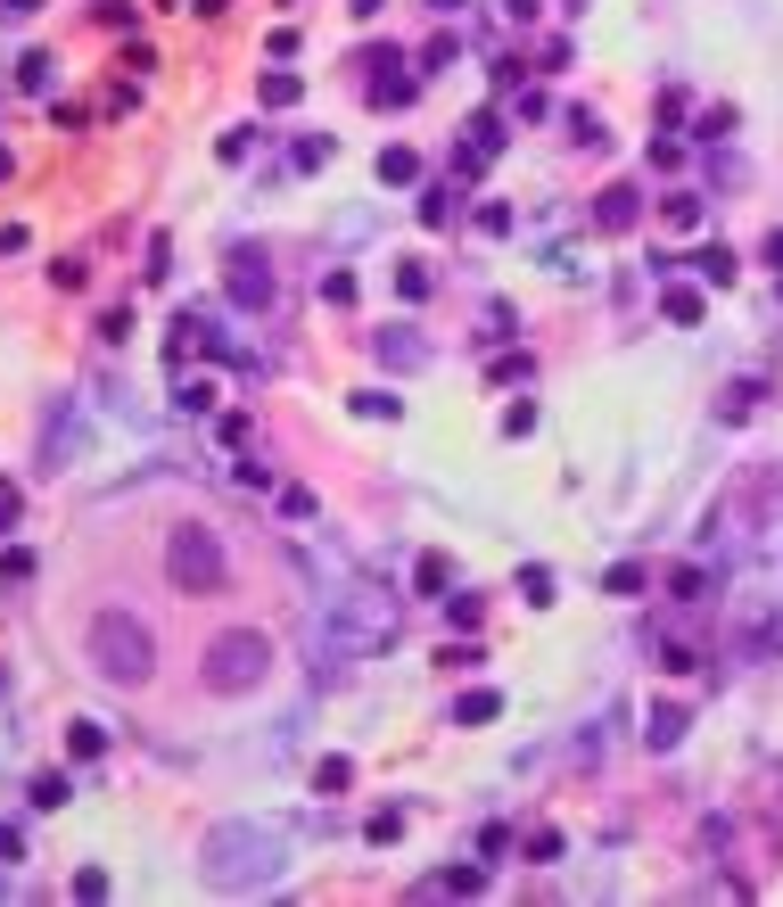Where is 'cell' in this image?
Masks as SVG:
<instances>
[{
	"mask_svg": "<svg viewBox=\"0 0 783 907\" xmlns=\"http://www.w3.org/2000/svg\"><path fill=\"white\" fill-rule=\"evenodd\" d=\"M446 578H454V561H446V553H421V569H413V586H421V594H446Z\"/></svg>",
	"mask_w": 783,
	"mask_h": 907,
	"instance_id": "30bf717a",
	"label": "cell"
},
{
	"mask_svg": "<svg viewBox=\"0 0 783 907\" xmlns=\"http://www.w3.org/2000/svg\"><path fill=\"white\" fill-rule=\"evenodd\" d=\"M264 668H272V644L256 627H231V635H215V652H207V685L215 693H248V685H264Z\"/></svg>",
	"mask_w": 783,
	"mask_h": 907,
	"instance_id": "3957f363",
	"label": "cell"
},
{
	"mask_svg": "<svg viewBox=\"0 0 783 907\" xmlns=\"http://www.w3.org/2000/svg\"><path fill=\"white\" fill-rule=\"evenodd\" d=\"M297 91H305L297 75H264V83H256V99H264V108H289V99H297Z\"/></svg>",
	"mask_w": 783,
	"mask_h": 907,
	"instance_id": "9a60e30c",
	"label": "cell"
},
{
	"mask_svg": "<svg viewBox=\"0 0 783 907\" xmlns=\"http://www.w3.org/2000/svg\"><path fill=\"white\" fill-rule=\"evenodd\" d=\"M99 339L124 347V339H132V306H108V314H99Z\"/></svg>",
	"mask_w": 783,
	"mask_h": 907,
	"instance_id": "e0dca14e",
	"label": "cell"
},
{
	"mask_svg": "<svg viewBox=\"0 0 783 907\" xmlns=\"http://www.w3.org/2000/svg\"><path fill=\"white\" fill-rule=\"evenodd\" d=\"M660 314H668V322H701V289H668Z\"/></svg>",
	"mask_w": 783,
	"mask_h": 907,
	"instance_id": "4fadbf2b",
	"label": "cell"
},
{
	"mask_svg": "<svg viewBox=\"0 0 783 907\" xmlns=\"http://www.w3.org/2000/svg\"><path fill=\"white\" fill-rule=\"evenodd\" d=\"M429 9H437V17H454V9H462V0H429Z\"/></svg>",
	"mask_w": 783,
	"mask_h": 907,
	"instance_id": "d4e9b609",
	"label": "cell"
},
{
	"mask_svg": "<svg viewBox=\"0 0 783 907\" xmlns=\"http://www.w3.org/2000/svg\"><path fill=\"white\" fill-rule=\"evenodd\" d=\"M0 520H17V487L9 479H0Z\"/></svg>",
	"mask_w": 783,
	"mask_h": 907,
	"instance_id": "7402d4cb",
	"label": "cell"
},
{
	"mask_svg": "<svg viewBox=\"0 0 783 907\" xmlns=\"http://www.w3.org/2000/svg\"><path fill=\"white\" fill-rule=\"evenodd\" d=\"M66 792H75V784H66L58 767H42V776H33V792H25V800H33V809H66Z\"/></svg>",
	"mask_w": 783,
	"mask_h": 907,
	"instance_id": "52a82bcc",
	"label": "cell"
},
{
	"mask_svg": "<svg viewBox=\"0 0 783 907\" xmlns=\"http://www.w3.org/2000/svg\"><path fill=\"white\" fill-rule=\"evenodd\" d=\"M289 9H297V0H289Z\"/></svg>",
	"mask_w": 783,
	"mask_h": 907,
	"instance_id": "484cf974",
	"label": "cell"
},
{
	"mask_svg": "<svg viewBox=\"0 0 783 907\" xmlns=\"http://www.w3.org/2000/svg\"><path fill=\"white\" fill-rule=\"evenodd\" d=\"M174 405H182V413H207V405H215V380H182Z\"/></svg>",
	"mask_w": 783,
	"mask_h": 907,
	"instance_id": "ac0fdd59",
	"label": "cell"
},
{
	"mask_svg": "<svg viewBox=\"0 0 783 907\" xmlns=\"http://www.w3.org/2000/svg\"><path fill=\"white\" fill-rule=\"evenodd\" d=\"M165 578H174L182 594H223L231 561H223V545H215V528L182 520V528H174V545H165Z\"/></svg>",
	"mask_w": 783,
	"mask_h": 907,
	"instance_id": "7a4b0ae2",
	"label": "cell"
},
{
	"mask_svg": "<svg viewBox=\"0 0 783 907\" xmlns=\"http://www.w3.org/2000/svg\"><path fill=\"white\" fill-rule=\"evenodd\" d=\"M693 273H701V281H718V289H726V281H734V248H726V240H709V248H701V256H693Z\"/></svg>",
	"mask_w": 783,
	"mask_h": 907,
	"instance_id": "8992f818",
	"label": "cell"
},
{
	"mask_svg": "<svg viewBox=\"0 0 783 907\" xmlns=\"http://www.w3.org/2000/svg\"><path fill=\"white\" fill-rule=\"evenodd\" d=\"M0 9H9V17H33V9H42V0H0Z\"/></svg>",
	"mask_w": 783,
	"mask_h": 907,
	"instance_id": "603a6c76",
	"label": "cell"
},
{
	"mask_svg": "<svg viewBox=\"0 0 783 907\" xmlns=\"http://www.w3.org/2000/svg\"><path fill=\"white\" fill-rule=\"evenodd\" d=\"M231 297H240V306H264V297H272V273H264V256H231Z\"/></svg>",
	"mask_w": 783,
	"mask_h": 907,
	"instance_id": "277c9868",
	"label": "cell"
},
{
	"mask_svg": "<svg viewBox=\"0 0 783 907\" xmlns=\"http://www.w3.org/2000/svg\"><path fill=\"white\" fill-rule=\"evenodd\" d=\"M396 833H404V817H396V809H380V817H371V825H363V842H380V850H388V842H396Z\"/></svg>",
	"mask_w": 783,
	"mask_h": 907,
	"instance_id": "d6986e66",
	"label": "cell"
},
{
	"mask_svg": "<svg viewBox=\"0 0 783 907\" xmlns=\"http://www.w3.org/2000/svg\"><path fill=\"white\" fill-rule=\"evenodd\" d=\"M643 734H652V743L668 751V743H676V734H685V718H676V710H652V726H643Z\"/></svg>",
	"mask_w": 783,
	"mask_h": 907,
	"instance_id": "ffe728a7",
	"label": "cell"
},
{
	"mask_svg": "<svg viewBox=\"0 0 783 907\" xmlns=\"http://www.w3.org/2000/svg\"><path fill=\"white\" fill-rule=\"evenodd\" d=\"M602 586H610V594H643V586H652V569H643V561H619Z\"/></svg>",
	"mask_w": 783,
	"mask_h": 907,
	"instance_id": "8fae6325",
	"label": "cell"
},
{
	"mask_svg": "<svg viewBox=\"0 0 783 907\" xmlns=\"http://www.w3.org/2000/svg\"><path fill=\"white\" fill-rule=\"evenodd\" d=\"M322 297L330 306H355V273H322Z\"/></svg>",
	"mask_w": 783,
	"mask_h": 907,
	"instance_id": "44dd1931",
	"label": "cell"
},
{
	"mask_svg": "<svg viewBox=\"0 0 783 907\" xmlns=\"http://www.w3.org/2000/svg\"><path fill=\"white\" fill-rule=\"evenodd\" d=\"M66 751H75V759H99V751H108V726H99V718H75V734H66Z\"/></svg>",
	"mask_w": 783,
	"mask_h": 907,
	"instance_id": "ba28073f",
	"label": "cell"
},
{
	"mask_svg": "<svg viewBox=\"0 0 783 907\" xmlns=\"http://www.w3.org/2000/svg\"><path fill=\"white\" fill-rule=\"evenodd\" d=\"M355 784V759H322L314 767V792H347Z\"/></svg>",
	"mask_w": 783,
	"mask_h": 907,
	"instance_id": "5bb4252c",
	"label": "cell"
},
{
	"mask_svg": "<svg viewBox=\"0 0 783 907\" xmlns=\"http://www.w3.org/2000/svg\"><path fill=\"white\" fill-rule=\"evenodd\" d=\"M413 174H421L413 149H380V182H413Z\"/></svg>",
	"mask_w": 783,
	"mask_h": 907,
	"instance_id": "7c38bea8",
	"label": "cell"
},
{
	"mask_svg": "<svg viewBox=\"0 0 783 907\" xmlns=\"http://www.w3.org/2000/svg\"><path fill=\"white\" fill-rule=\"evenodd\" d=\"M50 75H58V58H50V50H25V66H17V83H25V91H50Z\"/></svg>",
	"mask_w": 783,
	"mask_h": 907,
	"instance_id": "9c48e42d",
	"label": "cell"
},
{
	"mask_svg": "<svg viewBox=\"0 0 783 907\" xmlns=\"http://www.w3.org/2000/svg\"><path fill=\"white\" fill-rule=\"evenodd\" d=\"M347 9H355V17H380V9H388V0H347Z\"/></svg>",
	"mask_w": 783,
	"mask_h": 907,
	"instance_id": "cb8c5ba5",
	"label": "cell"
},
{
	"mask_svg": "<svg viewBox=\"0 0 783 907\" xmlns=\"http://www.w3.org/2000/svg\"><path fill=\"white\" fill-rule=\"evenodd\" d=\"M91 668L116 677V685H141L149 677V627L124 619V611H99L91 619Z\"/></svg>",
	"mask_w": 783,
	"mask_h": 907,
	"instance_id": "6da1fadb",
	"label": "cell"
},
{
	"mask_svg": "<svg viewBox=\"0 0 783 907\" xmlns=\"http://www.w3.org/2000/svg\"><path fill=\"white\" fill-rule=\"evenodd\" d=\"M495 710H503V701H495V693H462V710H454V718H462V726H487Z\"/></svg>",
	"mask_w": 783,
	"mask_h": 907,
	"instance_id": "2e32d148",
	"label": "cell"
},
{
	"mask_svg": "<svg viewBox=\"0 0 783 907\" xmlns=\"http://www.w3.org/2000/svg\"><path fill=\"white\" fill-rule=\"evenodd\" d=\"M627 223H635V190L610 182V190H602V231H627Z\"/></svg>",
	"mask_w": 783,
	"mask_h": 907,
	"instance_id": "5b68a950",
	"label": "cell"
}]
</instances>
